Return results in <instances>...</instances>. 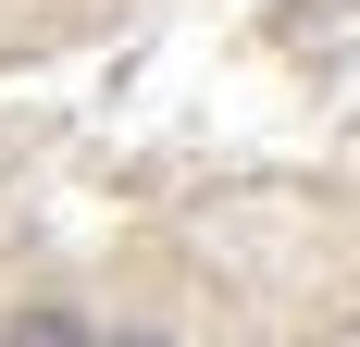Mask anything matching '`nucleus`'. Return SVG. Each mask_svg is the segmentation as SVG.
Wrapping results in <instances>:
<instances>
[{"label": "nucleus", "mask_w": 360, "mask_h": 347, "mask_svg": "<svg viewBox=\"0 0 360 347\" xmlns=\"http://www.w3.org/2000/svg\"><path fill=\"white\" fill-rule=\"evenodd\" d=\"M100 335H112V322L87 310L75 285H25V298L0 310V347H100Z\"/></svg>", "instance_id": "nucleus-1"}, {"label": "nucleus", "mask_w": 360, "mask_h": 347, "mask_svg": "<svg viewBox=\"0 0 360 347\" xmlns=\"http://www.w3.org/2000/svg\"><path fill=\"white\" fill-rule=\"evenodd\" d=\"M100 347H186V335H174V322H112Z\"/></svg>", "instance_id": "nucleus-2"}]
</instances>
